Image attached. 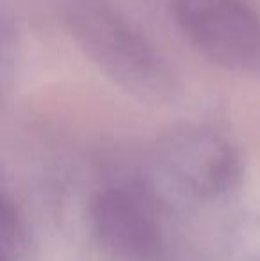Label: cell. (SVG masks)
Segmentation results:
<instances>
[{"label": "cell", "mask_w": 260, "mask_h": 261, "mask_svg": "<svg viewBox=\"0 0 260 261\" xmlns=\"http://www.w3.org/2000/svg\"><path fill=\"white\" fill-rule=\"evenodd\" d=\"M184 39L212 64L260 76V14L246 0H168Z\"/></svg>", "instance_id": "obj_2"}, {"label": "cell", "mask_w": 260, "mask_h": 261, "mask_svg": "<svg viewBox=\"0 0 260 261\" xmlns=\"http://www.w3.org/2000/svg\"><path fill=\"white\" fill-rule=\"evenodd\" d=\"M91 227L98 245L122 261H155L164 249L148 199L134 189L107 187L93 197Z\"/></svg>", "instance_id": "obj_4"}, {"label": "cell", "mask_w": 260, "mask_h": 261, "mask_svg": "<svg viewBox=\"0 0 260 261\" xmlns=\"http://www.w3.org/2000/svg\"><path fill=\"white\" fill-rule=\"evenodd\" d=\"M155 165L178 190L191 197H210L237 181L239 158L218 134L191 128L170 135L155 151Z\"/></svg>", "instance_id": "obj_3"}, {"label": "cell", "mask_w": 260, "mask_h": 261, "mask_svg": "<svg viewBox=\"0 0 260 261\" xmlns=\"http://www.w3.org/2000/svg\"><path fill=\"white\" fill-rule=\"evenodd\" d=\"M64 25L82 54L125 93L148 103L177 94L173 66L107 0H72Z\"/></svg>", "instance_id": "obj_1"}]
</instances>
